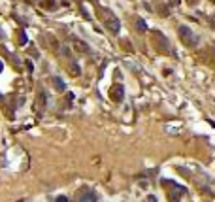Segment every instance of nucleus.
Returning a JSON list of instances; mask_svg holds the SVG:
<instances>
[{
    "label": "nucleus",
    "mask_w": 215,
    "mask_h": 202,
    "mask_svg": "<svg viewBox=\"0 0 215 202\" xmlns=\"http://www.w3.org/2000/svg\"><path fill=\"white\" fill-rule=\"evenodd\" d=\"M179 38H181L183 44H187L189 47H193V45L198 44V36L189 27H179Z\"/></svg>",
    "instance_id": "obj_1"
},
{
    "label": "nucleus",
    "mask_w": 215,
    "mask_h": 202,
    "mask_svg": "<svg viewBox=\"0 0 215 202\" xmlns=\"http://www.w3.org/2000/svg\"><path fill=\"white\" fill-rule=\"evenodd\" d=\"M106 27L110 28V32H112V34H117V32H119V28H121V23H119V19H117V17H113L112 13H108V17H106Z\"/></svg>",
    "instance_id": "obj_2"
},
{
    "label": "nucleus",
    "mask_w": 215,
    "mask_h": 202,
    "mask_svg": "<svg viewBox=\"0 0 215 202\" xmlns=\"http://www.w3.org/2000/svg\"><path fill=\"white\" fill-rule=\"evenodd\" d=\"M168 185L172 187V191L168 193V195H170V198H172V200H177V198H181L183 195H187V189H185V187H179V185L172 183V181H170Z\"/></svg>",
    "instance_id": "obj_3"
},
{
    "label": "nucleus",
    "mask_w": 215,
    "mask_h": 202,
    "mask_svg": "<svg viewBox=\"0 0 215 202\" xmlns=\"http://www.w3.org/2000/svg\"><path fill=\"white\" fill-rule=\"evenodd\" d=\"M121 87H119V85H115V87H113V89H112V96H113V98H115V100H121L123 98V94H121Z\"/></svg>",
    "instance_id": "obj_4"
},
{
    "label": "nucleus",
    "mask_w": 215,
    "mask_h": 202,
    "mask_svg": "<svg viewBox=\"0 0 215 202\" xmlns=\"http://www.w3.org/2000/svg\"><path fill=\"white\" fill-rule=\"evenodd\" d=\"M81 200H96V195H94V193H87V195L81 197Z\"/></svg>",
    "instance_id": "obj_5"
},
{
    "label": "nucleus",
    "mask_w": 215,
    "mask_h": 202,
    "mask_svg": "<svg viewBox=\"0 0 215 202\" xmlns=\"http://www.w3.org/2000/svg\"><path fill=\"white\" fill-rule=\"evenodd\" d=\"M55 85L58 87V91H62V89H64V83H62L60 79H58V77H55Z\"/></svg>",
    "instance_id": "obj_6"
}]
</instances>
